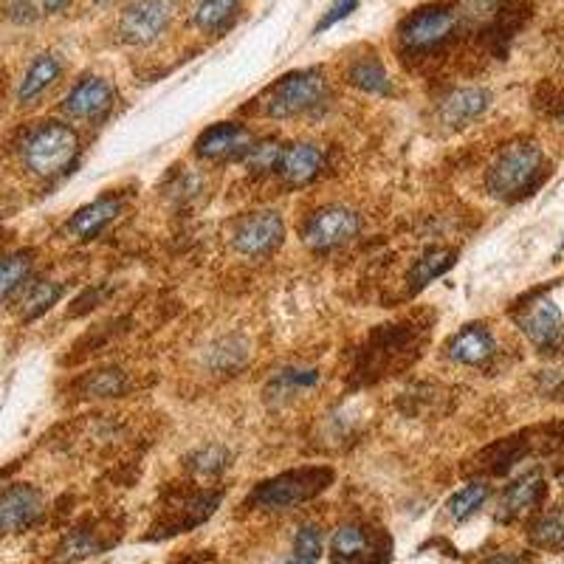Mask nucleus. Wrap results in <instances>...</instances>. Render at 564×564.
Here are the masks:
<instances>
[{
  "label": "nucleus",
  "instance_id": "nucleus-1",
  "mask_svg": "<svg viewBox=\"0 0 564 564\" xmlns=\"http://www.w3.org/2000/svg\"><path fill=\"white\" fill-rule=\"evenodd\" d=\"M548 175V158L537 141H514L494 158L485 175V187L497 201L514 203L531 196Z\"/></svg>",
  "mask_w": 564,
  "mask_h": 564
},
{
  "label": "nucleus",
  "instance_id": "nucleus-2",
  "mask_svg": "<svg viewBox=\"0 0 564 564\" xmlns=\"http://www.w3.org/2000/svg\"><path fill=\"white\" fill-rule=\"evenodd\" d=\"M333 469L330 466H308V469H291L285 474L266 480L255 489L249 505L262 510H285L319 497L330 483H333Z\"/></svg>",
  "mask_w": 564,
  "mask_h": 564
},
{
  "label": "nucleus",
  "instance_id": "nucleus-3",
  "mask_svg": "<svg viewBox=\"0 0 564 564\" xmlns=\"http://www.w3.org/2000/svg\"><path fill=\"white\" fill-rule=\"evenodd\" d=\"M77 153H80V139L74 130L60 121L40 125L23 144L26 167L40 178H55V175L66 173L74 164Z\"/></svg>",
  "mask_w": 564,
  "mask_h": 564
},
{
  "label": "nucleus",
  "instance_id": "nucleus-4",
  "mask_svg": "<svg viewBox=\"0 0 564 564\" xmlns=\"http://www.w3.org/2000/svg\"><path fill=\"white\" fill-rule=\"evenodd\" d=\"M460 28V12L440 3L421 7L398 26V43L407 55H430L451 40Z\"/></svg>",
  "mask_w": 564,
  "mask_h": 564
},
{
  "label": "nucleus",
  "instance_id": "nucleus-5",
  "mask_svg": "<svg viewBox=\"0 0 564 564\" xmlns=\"http://www.w3.org/2000/svg\"><path fill=\"white\" fill-rule=\"evenodd\" d=\"M325 96V77L319 71H291L262 94V110L271 119H291L316 108Z\"/></svg>",
  "mask_w": 564,
  "mask_h": 564
},
{
  "label": "nucleus",
  "instance_id": "nucleus-6",
  "mask_svg": "<svg viewBox=\"0 0 564 564\" xmlns=\"http://www.w3.org/2000/svg\"><path fill=\"white\" fill-rule=\"evenodd\" d=\"M390 559V537L367 525L344 522L330 539V564H387Z\"/></svg>",
  "mask_w": 564,
  "mask_h": 564
},
{
  "label": "nucleus",
  "instance_id": "nucleus-7",
  "mask_svg": "<svg viewBox=\"0 0 564 564\" xmlns=\"http://www.w3.org/2000/svg\"><path fill=\"white\" fill-rule=\"evenodd\" d=\"M175 0H133L119 17V37L128 46H150L173 23Z\"/></svg>",
  "mask_w": 564,
  "mask_h": 564
},
{
  "label": "nucleus",
  "instance_id": "nucleus-8",
  "mask_svg": "<svg viewBox=\"0 0 564 564\" xmlns=\"http://www.w3.org/2000/svg\"><path fill=\"white\" fill-rule=\"evenodd\" d=\"M517 325L522 328L525 337L531 339L533 348L551 350L564 337V310L551 294H539L519 308Z\"/></svg>",
  "mask_w": 564,
  "mask_h": 564
},
{
  "label": "nucleus",
  "instance_id": "nucleus-9",
  "mask_svg": "<svg viewBox=\"0 0 564 564\" xmlns=\"http://www.w3.org/2000/svg\"><path fill=\"white\" fill-rule=\"evenodd\" d=\"M359 226H362V221L353 209L325 207L308 218L303 237L310 249H337L359 235Z\"/></svg>",
  "mask_w": 564,
  "mask_h": 564
},
{
  "label": "nucleus",
  "instance_id": "nucleus-10",
  "mask_svg": "<svg viewBox=\"0 0 564 564\" xmlns=\"http://www.w3.org/2000/svg\"><path fill=\"white\" fill-rule=\"evenodd\" d=\"M43 517V494L34 485L17 483L0 491V537L23 533Z\"/></svg>",
  "mask_w": 564,
  "mask_h": 564
},
{
  "label": "nucleus",
  "instance_id": "nucleus-11",
  "mask_svg": "<svg viewBox=\"0 0 564 564\" xmlns=\"http://www.w3.org/2000/svg\"><path fill=\"white\" fill-rule=\"evenodd\" d=\"M285 237V223L277 212H251L235 228V249L246 257H266Z\"/></svg>",
  "mask_w": 564,
  "mask_h": 564
},
{
  "label": "nucleus",
  "instance_id": "nucleus-12",
  "mask_svg": "<svg viewBox=\"0 0 564 564\" xmlns=\"http://www.w3.org/2000/svg\"><path fill=\"white\" fill-rule=\"evenodd\" d=\"M255 148V136L240 125L223 121V125H212L201 133L196 141V153L207 162H228V158H246L249 150Z\"/></svg>",
  "mask_w": 564,
  "mask_h": 564
},
{
  "label": "nucleus",
  "instance_id": "nucleus-13",
  "mask_svg": "<svg viewBox=\"0 0 564 564\" xmlns=\"http://www.w3.org/2000/svg\"><path fill=\"white\" fill-rule=\"evenodd\" d=\"M221 505V494L218 491H201V494H192V497L175 500V508L169 517L158 519L153 531L148 539H164L173 537V533H184L189 528L201 525L203 519L212 517V510Z\"/></svg>",
  "mask_w": 564,
  "mask_h": 564
},
{
  "label": "nucleus",
  "instance_id": "nucleus-14",
  "mask_svg": "<svg viewBox=\"0 0 564 564\" xmlns=\"http://www.w3.org/2000/svg\"><path fill=\"white\" fill-rule=\"evenodd\" d=\"M114 105V85L105 77H85L74 85V91L66 96V114L74 119L96 121L108 114Z\"/></svg>",
  "mask_w": 564,
  "mask_h": 564
},
{
  "label": "nucleus",
  "instance_id": "nucleus-15",
  "mask_svg": "<svg viewBox=\"0 0 564 564\" xmlns=\"http://www.w3.org/2000/svg\"><path fill=\"white\" fill-rule=\"evenodd\" d=\"M494 350H497V342L485 325H466L460 333L449 339L446 356L457 364H466V367H483L485 362H491Z\"/></svg>",
  "mask_w": 564,
  "mask_h": 564
},
{
  "label": "nucleus",
  "instance_id": "nucleus-16",
  "mask_svg": "<svg viewBox=\"0 0 564 564\" xmlns=\"http://www.w3.org/2000/svg\"><path fill=\"white\" fill-rule=\"evenodd\" d=\"M491 94L485 87H457L440 102V119L449 128H466L469 121L480 119L489 110Z\"/></svg>",
  "mask_w": 564,
  "mask_h": 564
},
{
  "label": "nucleus",
  "instance_id": "nucleus-17",
  "mask_svg": "<svg viewBox=\"0 0 564 564\" xmlns=\"http://www.w3.org/2000/svg\"><path fill=\"white\" fill-rule=\"evenodd\" d=\"M322 150L314 144H294V148L282 150L280 158V175L289 187H305L322 173Z\"/></svg>",
  "mask_w": 564,
  "mask_h": 564
},
{
  "label": "nucleus",
  "instance_id": "nucleus-18",
  "mask_svg": "<svg viewBox=\"0 0 564 564\" xmlns=\"http://www.w3.org/2000/svg\"><path fill=\"white\" fill-rule=\"evenodd\" d=\"M119 198H99V201L87 203L80 212H74L71 221L66 223V232L71 237H77V240H91L99 228H105L116 215H119Z\"/></svg>",
  "mask_w": 564,
  "mask_h": 564
},
{
  "label": "nucleus",
  "instance_id": "nucleus-19",
  "mask_svg": "<svg viewBox=\"0 0 564 564\" xmlns=\"http://www.w3.org/2000/svg\"><path fill=\"white\" fill-rule=\"evenodd\" d=\"M544 480L542 474H525V478H519L517 483H510L508 491H505L503 497V510H500V519H517L519 514H525V510L537 508L539 503L544 500Z\"/></svg>",
  "mask_w": 564,
  "mask_h": 564
},
{
  "label": "nucleus",
  "instance_id": "nucleus-20",
  "mask_svg": "<svg viewBox=\"0 0 564 564\" xmlns=\"http://www.w3.org/2000/svg\"><path fill=\"white\" fill-rule=\"evenodd\" d=\"M60 74H62V62L57 60L55 55L34 57L32 66H28V71H26V77H23L21 87H17V99H21L23 105H28V102H34L37 96L46 94L48 87L60 80Z\"/></svg>",
  "mask_w": 564,
  "mask_h": 564
},
{
  "label": "nucleus",
  "instance_id": "nucleus-21",
  "mask_svg": "<svg viewBox=\"0 0 564 564\" xmlns=\"http://www.w3.org/2000/svg\"><path fill=\"white\" fill-rule=\"evenodd\" d=\"M455 260H457L455 249H430L426 251V255H423L421 260L412 266L410 277H407L412 294H418V291L426 289L432 280H437L440 274H446V271L455 266Z\"/></svg>",
  "mask_w": 564,
  "mask_h": 564
},
{
  "label": "nucleus",
  "instance_id": "nucleus-22",
  "mask_svg": "<svg viewBox=\"0 0 564 564\" xmlns=\"http://www.w3.org/2000/svg\"><path fill=\"white\" fill-rule=\"evenodd\" d=\"M348 80L350 85L362 87L367 94H376V96H390L392 94V82L384 71L381 60L378 57H362L350 66L348 71Z\"/></svg>",
  "mask_w": 564,
  "mask_h": 564
},
{
  "label": "nucleus",
  "instance_id": "nucleus-23",
  "mask_svg": "<svg viewBox=\"0 0 564 564\" xmlns=\"http://www.w3.org/2000/svg\"><path fill=\"white\" fill-rule=\"evenodd\" d=\"M243 0H201L196 9V26L207 34H221L235 23Z\"/></svg>",
  "mask_w": 564,
  "mask_h": 564
},
{
  "label": "nucleus",
  "instance_id": "nucleus-24",
  "mask_svg": "<svg viewBox=\"0 0 564 564\" xmlns=\"http://www.w3.org/2000/svg\"><path fill=\"white\" fill-rule=\"evenodd\" d=\"M60 296H62V285H57V282L51 280L32 282V285L23 291L21 305H17V308H21L23 322H34V319L46 314V310L51 308Z\"/></svg>",
  "mask_w": 564,
  "mask_h": 564
},
{
  "label": "nucleus",
  "instance_id": "nucleus-25",
  "mask_svg": "<svg viewBox=\"0 0 564 564\" xmlns=\"http://www.w3.org/2000/svg\"><path fill=\"white\" fill-rule=\"evenodd\" d=\"M531 542L542 551H564V508L551 510L531 525Z\"/></svg>",
  "mask_w": 564,
  "mask_h": 564
},
{
  "label": "nucleus",
  "instance_id": "nucleus-26",
  "mask_svg": "<svg viewBox=\"0 0 564 564\" xmlns=\"http://www.w3.org/2000/svg\"><path fill=\"white\" fill-rule=\"evenodd\" d=\"M32 251H12V255L0 257V303L12 291L21 289L28 271H32Z\"/></svg>",
  "mask_w": 564,
  "mask_h": 564
},
{
  "label": "nucleus",
  "instance_id": "nucleus-27",
  "mask_svg": "<svg viewBox=\"0 0 564 564\" xmlns=\"http://www.w3.org/2000/svg\"><path fill=\"white\" fill-rule=\"evenodd\" d=\"M489 494L491 489L485 483H469L449 500V517L455 519V522H466L471 514H478V510L483 508Z\"/></svg>",
  "mask_w": 564,
  "mask_h": 564
},
{
  "label": "nucleus",
  "instance_id": "nucleus-28",
  "mask_svg": "<svg viewBox=\"0 0 564 564\" xmlns=\"http://www.w3.org/2000/svg\"><path fill=\"white\" fill-rule=\"evenodd\" d=\"M102 548V542L96 539V533L91 528H74V531L68 533L60 544V562H80V559L94 556L96 551Z\"/></svg>",
  "mask_w": 564,
  "mask_h": 564
},
{
  "label": "nucleus",
  "instance_id": "nucleus-29",
  "mask_svg": "<svg viewBox=\"0 0 564 564\" xmlns=\"http://www.w3.org/2000/svg\"><path fill=\"white\" fill-rule=\"evenodd\" d=\"M82 387H85L87 396H94V398H116L128 390V378H125L121 369H114V367L96 369V373H91V376L85 378Z\"/></svg>",
  "mask_w": 564,
  "mask_h": 564
},
{
  "label": "nucleus",
  "instance_id": "nucleus-30",
  "mask_svg": "<svg viewBox=\"0 0 564 564\" xmlns=\"http://www.w3.org/2000/svg\"><path fill=\"white\" fill-rule=\"evenodd\" d=\"M322 531L316 528V525H303L294 537V548H291V556L294 559H303V562H314L319 564L322 559Z\"/></svg>",
  "mask_w": 564,
  "mask_h": 564
},
{
  "label": "nucleus",
  "instance_id": "nucleus-31",
  "mask_svg": "<svg viewBox=\"0 0 564 564\" xmlns=\"http://www.w3.org/2000/svg\"><path fill=\"white\" fill-rule=\"evenodd\" d=\"M189 460H192L189 469L198 471V474H203V478H215V474H221V471L226 469L228 455L223 446H203V449H198L196 455L189 457Z\"/></svg>",
  "mask_w": 564,
  "mask_h": 564
},
{
  "label": "nucleus",
  "instance_id": "nucleus-32",
  "mask_svg": "<svg viewBox=\"0 0 564 564\" xmlns=\"http://www.w3.org/2000/svg\"><path fill=\"white\" fill-rule=\"evenodd\" d=\"M282 158V148L274 144V141H266V144H255L246 155V164H249L255 173H271V169L280 167Z\"/></svg>",
  "mask_w": 564,
  "mask_h": 564
},
{
  "label": "nucleus",
  "instance_id": "nucleus-33",
  "mask_svg": "<svg viewBox=\"0 0 564 564\" xmlns=\"http://www.w3.org/2000/svg\"><path fill=\"white\" fill-rule=\"evenodd\" d=\"M356 9H359V0H337V3H333V7H330L328 12L322 14V21L316 23L314 34L328 32L330 26H337L339 21H344V17H350V14L356 12Z\"/></svg>",
  "mask_w": 564,
  "mask_h": 564
},
{
  "label": "nucleus",
  "instance_id": "nucleus-34",
  "mask_svg": "<svg viewBox=\"0 0 564 564\" xmlns=\"http://www.w3.org/2000/svg\"><path fill=\"white\" fill-rule=\"evenodd\" d=\"M314 384H316L314 369H285V373L277 378V387H280L282 392L303 390V387H314Z\"/></svg>",
  "mask_w": 564,
  "mask_h": 564
},
{
  "label": "nucleus",
  "instance_id": "nucleus-35",
  "mask_svg": "<svg viewBox=\"0 0 564 564\" xmlns=\"http://www.w3.org/2000/svg\"><path fill=\"white\" fill-rule=\"evenodd\" d=\"M463 3L469 7V14H489L503 7L505 0H463Z\"/></svg>",
  "mask_w": 564,
  "mask_h": 564
},
{
  "label": "nucleus",
  "instance_id": "nucleus-36",
  "mask_svg": "<svg viewBox=\"0 0 564 564\" xmlns=\"http://www.w3.org/2000/svg\"><path fill=\"white\" fill-rule=\"evenodd\" d=\"M480 564H525L519 556H508V553H500V556H491Z\"/></svg>",
  "mask_w": 564,
  "mask_h": 564
},
{
  "label": "nucleus",
  "instance_id": "nucleus-37",
  "mask_svg": "<svg viewBox=\"0 0 564 564\" xmlns=\"http://www.w3.org/2000/svg\"><path fill=\"white\" fill-rule=\"evenodd\" d=\"M68 3H71V0H43V9L51 14H57V12H66Z\"/></svg>",
  "mask_w": 564,
  "mask_h": 564
},
{
  "label": "nucleus",
  "instance_id": "nucleus-38",
  "mask_svg": "<svg viewBox=\"0 0 564 564\" xmlns=\"http://www.w3.org/2000/svg\"><path fill=\"white\" fill-rule=\"evenodd\" d=\"M285 564H314V562H303V559H294V556H289V562Z\"/></svg>",
  "mask_w": 564,
  "mask_h": 564
},
{
  "label": "nucleus",
  "instance_id": "nucleus-39",
  "mask_svg": "<svg viewBox=\"0 0 564 564\" xmlns=\"http://www.w3.org/2000/svg\"><path fill=\"white\" fill-rule=\"evenodd\" d=\"M96 7H108V3H114V0H94Z\"/></svg>",
  "mask_w": 564,
  "mask_h": 564
},
{
  "label": "nucleus",
  "instance_id": "nucleus-40",
  "mask_svg": "<svg viewBox=\"0 0 564 564\" xmlns=\"http://www.w3.org/2000/svg\"><path fill=\"white\" fill-rule=\"evenodd\" d=\"M559 249H564V237H562V246H559Z\"/></svg>",
  "mask_w": 564,
  "mask_h": 564
},
{
  "label": "nucleus",
  "instance_id": "nucleus-41",
  "mask_svg": "<svg viewBox=\"0 0 564 564\" xmlns=\"http://www.w3.org/2000/svg\"><path fill=\"white\" fill-rule=\"evenodd\" d=\"M562 125H564V110H562Z\"/></svg>",
  "mask_w": 564,
  "mask_h": 564
},
{
  "label": "nucleus",
  "instance_id": "nucleus-42",
  "mask_svg": "<svg viewBox=\"0 0 564 564\" xmlns=\"http://www.w3.org/2000/svg\"><path fill=\"white\" fill-rule=\"evenodd\" d=\"M562 483H564V474H562Z\"/></svg>",
  "mask_w": 564,
  "mask_h": 564
}]
</instances>
